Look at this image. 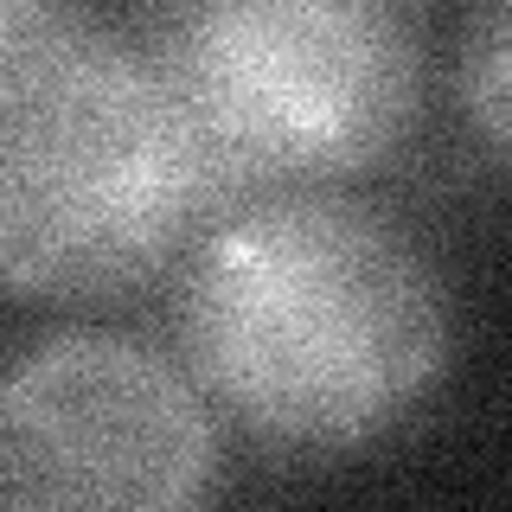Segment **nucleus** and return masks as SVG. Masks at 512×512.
I'll list each match as a JSON object with an SVG mask.
<instances>
[{"mask_svg":"<svg viewBox=\"0 0 512 512\" xmlns=\"http://www.w3.org/2000/svg\"><path fill=\"white\" fill-rule=\"evenodd\" d=\"M218 474L212 397L128 333L71 327L0 372L7 512H186Z\"/></svg>","mask_w":512,"mask_h":512,"instance_id":"4","label":"nucleus"},{"mask_svg":"<svg viewBox=\"0 0 512 512\" xmlns=\"http://www.w3.org/2000/svg\"><path fill=\"white\" fill-rule=\"evenodd\" d=\"M231 212L141 39L0 0V288L128 295Z\"/></svg>","mask_w":512,"mask_h":512,"instance_id":"2","label":"nucleus"},{"mask_svg":"<svg viewBox=\"0 0 512 512\" xmlns=\"http://www.w3.org/2000/svg\"><path fill=\"white\" fill-rule=\"evenodd\" d=\"M186 372L282 455H352L442 384L455 314L429 250L333 186L256 192L205 224L180 276Z\"/></svg>","mask_w":512,"mask_h":512,"instance_id":"1","label":"nucleus"},{"mask_svg":"<svg viewBox=\"0 0 512 512\" xmlns=\"http://www.w3.org/2000/svg\"><path fill=\"white\" fill-rule=\"evenodd\" d=\"M135 39L231 205L359 180L423 122V0H148Z\"/></svg>","mask_w":512,"mask_h":512,"instance_id":"3","label":"nucleus"},{"mask_svg":"<svg viewBox=\"0 0 512 512\" xmlns=\"http://www.w3.org/2000/svg\"><path fill=\"white\" fill-rule=\"evenodd\" d=\"M455 96L480 148L512 167V0H474L455 52Z\"/></svg>","mask_w":512,"mask_h":512,"instance_id":"5","label":"nucleus"}]
</instances>
